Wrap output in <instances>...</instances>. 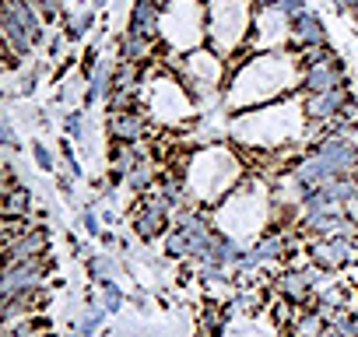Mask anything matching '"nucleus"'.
<instances>
[{
    "label": "nucleus",
    "mask_w": 358,
    "mask_h": 337,
    "mask_svg": "<svg viewBox=\"0 0 358 337\" xmlns=\"http://www.w3.org/2000/svg\"><path fill=\"white\" fill-rule=\"evenodd\" d=\"M120 57L127 64H144L151 57V39H144V36H137V32L127 29V36L120 39Z\"/></svg>",
    "instance_id": "2eb2a0df"
},
{
    "label": "nucleus",
    "mask_w": 358,
    "mask_h": 337,
    "mask_svg": "<svg viewBox=\"0 0 358 337\" xmlns=\"http://www.w3.org/2000/svg\"><path fill=\"white\" fill-rule=\"evenodd\" d=\"M281 253H285V243L278 236H271V239H264L260 246L250 250V264H260V260H271V257H281Z\"/></svg>",
    "instance_id": "6ab92c4d"
},
{
    "label": "nucleus",
    "mask_w": 358,
    "mask_h": 337,
    "mask_svg": "<svg viewBox=\"0 0 358 337\" xmlns=\"http://www.w3.org/2000/svg\"><path fill=\"white\" fill-rule=\"evenodd\" d=\"M81 225H85V232H88V236H99V232H102V229H99L95 211H85V215H81Z\"/></svg>",
    "instance_id": "c756f323"
},
{
    "label": "nucleus",
    "mask_w": 358,
    "mask_h": 337,
    "mask_svg": "<svg viewBox=\"0 0 358 337\" xmlns=\"http://www.w3.org/2000/svg\"><path fill=\"white\" fill-rule=\"evenodd\" d=\"M274 8H278V11H285L288 18H299L302 11H309V8H306V0H278Z\"/></svg>",
    "instance_id": "393cba45"
},
{
    "label": "nucleus",
    "mask_w": 358,
    "mask_h": 337,
    "mask_svg": "<svg viewBox=\"0 0 358 337\" xmlns=\"http://www.w3.org/2000/svg\"><path fill=\"white\" fill-rule=\"evenodd\" d=\"M92 25H95V8L71 15V18H67V39H71V43H81V39L88 36V29H92Z\"/></svg>",
    "instance_id": "f3484780"
},
{
    "label": "nucleus",
    "mask_w": 358,
    "mask_h": 337,
    "mask_svg": "<svg viewBox=\"0 0 358 337\" xmlns=\"http://www.w3.org/2000/svg\"><path fill=\"white\" fill-rule=\"evenodd\" d=\"M201 323H204V330H208V334H218V327H222V313H218V309H211V313H204V320H201Z\"/></svg>",
    "instance_id": "c85d7f7f"
},
{
    "label": "nucleus",
    "mask_w": 358,
    "mask_h": 337,
    "mask_svg": "<svg viewBox=\"0 0 358 337\" xmlns=\"http://www.w3.org/2000/svg\"><path fill=\"white\" fill-rule=\"evenodd\" d=\"M323 330V316H306L302 323H299V334L295 337H316Z\"/></svg>",
    "instance_id": "b1692460"
},
{
    "label": "nucleus",
    "mask_w": 358,
    "mask_h": 337,
    "mask_svg": "<svg viewBox=\"0 0 358 337\" xmlns=\"http://www.w3.org/2000/svg\"><path fill=\"white\" fill-rule=\"evenodd\" d=\"M32 155H36L39 168H53V155H50V148L43 141H32Z\"/></svg>",
    "instance_id": "a878e982"
},
{
    "label": "nucleus",
    "mask_w": 358,
    "mask_h": 337,
    "mask_svg": "<svg viewBox=\"0 0 358 337\" xmlns=\"http://www.w3.org/2000/svg\"><path fill=\"white\" fill-rule=\"evenodd\" d=\"M46 18L25 4V0H4V43H8V64L15 67L22 57L32 53V46L46 36Z\"/></svg>",
    "instance_id": "7ed1b4c3"
},
{
    "label": "nucleus",
    "mask_w": 358,
    "mask_h": 337,
    "mask_svg": "<svg viewBox=\"0 0 358 337\" xmlns=\"http://www.w3.org/2000/svg\"><path fill=\"white\" fill-rule=\"evenodd\" d=\"M316 260L323 264V267H341V264H348V260H355V246L341 236V239H330V243H320L316 250Z\"/></svg>",
    "instance_id": "4468645a"
},
{
    "label": "nucleus",
    "mask_w": 358,
    "mask_h": 337,
    "mask_svg": "<svg viewBox=\"0 0 358 337\" xmlns=\"http://www.w3.org/2000/svg\"><path fill=\"white\" fill-rule=\"evenodd\" d=\"M250 4L253 0H208V39L215 53L229 57L246 39Z\"/></svg>",
    "instance_id": "f03ea898"
},
{
    "label": "nucleus",
    "mask_w": 358,
    "mask_h": 337,
    "mask_svg": "<svg viewBox=\"0 0 358 337\" xmlns=\"http://www.w3.org/2000/svg\"><path fill=\"white\" fill-rule=\"evenodd\" d=\"M169 204L162 201V197H148L141 208H137V215H134V232L141 236V239H151V236H158L165 225H169Z\"/></svg>",
    "instance_id": "39448f33"
},
{
    "label": "nucleus",
    "mask_w": 358,
    "mask_h": 337,
    "mask_svg": "<svg viewBox=\"0 0 358 337\" xmlns=\"http://www.w3.org/2000/svg\"><path fill=\"white\" fill-rule=\"evenodd\" d=\"M25 4H32V8L46 18V22H53V18L60 15V0H25Z\"/></svg>",
    "instance_id": "5701e85b"
},
{
    "label": "nucleus",
    "mask_w": 358,
    "mask_h": 337,
    "mask_svg": "<svg viewBox=\"0 0 358 337\" xmlns=\"http://www.w3.org/2000/svg\"><path fill=\"white\" fill-rule=\"evenodd\" d=\"M348 92H344V85H337V88H330V92H320V95H306V102H302V113L309 116V120H330V116H337V113H344L348 109Z\"/></svg>",
    "instance_id": "0eeeda50"
},
{
    "label": "nucleus",
    "mask_w": 358,
    "mask_h": 337,
    "mask_svg": "<svg viewBox=\"0 0 358 337\" xmlns=\"http://www.w3.org/2000/svg\"><path fill=\"white\" fill-rule=\"evenodd\" d=\"M330 327H334V334H337V337H358V323H355L351 316H344V313L330 316Z\"/></svg>",
    "instance_id": "412c9836"
},
{
    "label": "nucleus",
    "mask_w": 358,
    "mask_h": 337,
    "mask_svg": "<svg viewBox=\"0 0 358 337\" xmlns=\"http://www.w3.org/2000/svg\"><path fill=\"white\" fill-rule=\"evenodd\" d=\"M64 43H67V36H57V39L50 43V57H53V60H60V57H64Z\"/></svg>",
    "instance_id": "7c9ffc66"
},
{
    "label": "nucleus",
    "mask_w": 358,
    "mask_h": 337,
    "mask_svg": "<svg viewBox=\"0 0 358 337\" xmlns=\"http://www.w3.org/2000/svg\"><path fill=\"white\" fill-rule=\"evenodd\" d=\"M43 285V264L39 260H25V264H8L4 274V299L25 292V288H39Z\"/></svg>",
    "instance_id": "1a4fd4ad"
},
{
    "label": "nucleus",
    "mask_w": 358,
    "mask_h": 337,
    "mask_svg": "<svg viewBox=\"0 0 358 337\" xmlns=\"http://www.w3.org/2000/svg\"><path fill=\"white\" fill-rule=\"evenodd\" d=\"M113 71H116V67H109V64H99V67L88 74L85 106H95V102H102V99H109V95H113Z\"/></svg>",
    "instance_id": "ddd939ff"
},
{
    "label": "nucleus",
    "mask_w": 358,
    "mask_h": 337,
    "mask_svg": "<svg viewBox=\"0 0 358 337\" xmlns=\"http://www.w3.org/2000/svg\"><path fill=\"white\" fill-rule=\"evenodd\" d=\"M302 85V60L288 53H264L243 64L232 78V92L225 95L229 106H246V102H267L278 99L281 92Z\"/></svg>",
    "instance_id": "f257e3e1"
},
{
    "label": "nucleus",
    "mask_w": 358,
    "mask_h": 337,
    "mask_svg": "<svg viewBox=\"0 0 358 337\" xmlns=\"http://www.w3.org/2000/svg\"><path fill=\"white\" fill-rule=\"evenodd\" d=\"M102 306H106V313H116L120 306H123V292L113 285V281H106V295H102Z\"/></svg>",
    "instance_id": "4be33fe9"
},
{
    "label": "nucleus",
    "mask_w": 358,
    "mask_h": 337,
    "mask_svg": "<svg viewBox=\"0 0 358 337\" xmlns=\"http://www.w3.org/2000/svg\"><path fill=\"white\" fill-rule=\"evenodd\" d=\"M316 155H320V158H327V162L337 168V173H348V168L358 162V148H355L344 134H330V137L316 148Z\"/></svg>",
    "instance_id": "9d476101"
},
{
    "label": "nucleus",
    "mask_w": 358,
    "mask_h": 337,
    "mask_svg": "<svg viewBox=\"0 0 358 337\" xmlns=\"http://www.w3.org/2000/svg\"><path fill=\"white\" fill-rule=\"evenodd\" d=\"M162 18H165V4H158V0H134L130 32H137L144 39H155L162 32Z\"/></svg>",
    "instance_id": "423d86ee"
},
{
    "label": "nucleus",
    "mask_w": 358,
    "mask_h": 337,
    "mask_svg": "<svg viewBox=\"0 0 358 337\" xmlns=\"http://www.w3.org/2000/svg\"><path fill=\"white\" fill-rule=\"evenodd\" d=\"M29 194L25 190H15L8 187V197H4V218H18V215H29Z\"/></svg>",
    "instance_id": "a211bd4d"
},
{
    "label": "nucleus",
    "mask_w": 358,
    "mask_h": 337,
    "mask_svg": "<svg viewBox=\"0 0 358 337\" xmlns=\"http://www.w3.org/2000/svg\"><path fill=\"white\" fill-rule=\"evenodd\" d=\"M0 141H4V148L11 151V148H18V137H15V127H11V120L4 116V123H0Z\"/></svg>",
    "instance_id": "bb28decb"
},
{
    "label": "nucleus",
    "mask_w": 358,
    "mask_h": 337,
    "mask_svg": "<svg viewBox=\"0 0 358 337\" xmlns=\"http://www.w3.org/2000/svg\"><path fill=\"white\" fill-rule=\"evenodd\" d=\"M64 127H67L74 137H81V130H85V113H71V116L64 120Z\"/></svg>",
    "instance_id": "cd10ccee"
},
{
    "label": "nucleus",
    "mask_w": 358,
    "mask_h": 337,
    "mask_svg": "<svg viewBox=\"0 0 358 337\" xmlns=\"http://www.w3.org/2000/svg\"><path fill=\"white\" fill-rule=\"evenodd\" d=\"M292 39L299 43V50L306 46H327V29L320 22L316 11H302L299 18H292Z\"/></svg>",
    "instance_id": "9b49d317"
},
{
    "label": "nucleus",
    "mask_w": 358,
    "mask_h": 337,
    "mask_svg": "<svg viewBox=\"0 0 358 337\" xmlns=\"http://www.w3.org/2000/svg\"><path fill=\"white\" fill-rule=\"evenodd\" d=\"M46 253V232L32 229L29 236H22L15 246H8V264H25V260H39Z\"/></svg>",
    "instance_id": "f8f14e48"
},
{
    "label": "nucleus",
    "mask_w": 358,
    "mask_h": 337,
    "mask_svg": "<svg viewBox=\"0 0 358 337\" xmlns=\"http://www.w3.org/2000/svg\"><path fill=\"white\" fill-rule=\"evenodd\" d=\"M316 285V274H288V278H281V292L288 295V299H306L309 295V288Z\"/></svg>",
    "instance_id": "dca6fc26"
},
{
    "label": "nucleus",
    "mask_w": 358,
    "mask_h": 337,
    "mask_svg": "<svg viewBox=\"0 0 358 337\" xmlns=\"http://www.w3.org/2000/svg\"><path fill=\"white\" fill-rule=\"evenodd\" d=\"M337 85H341V60L337 57L302 67V92L306 95H320V92H330Z\"/></svg>",
    "instance_id": "20e7f679"
},
{
    "label": "nucleus",
    "mask_w": 358,
    "mask_h": 337,
    "mask_svg": "<svg viewBox=\"0 0 358 337\" xmlns=\"http://www.w3.org/2000/svg\"><path fill=\"white\" fill-rule=\"evenodd\" d=\"M144 134V113L141 109H120L109 113V137L116 144H137Z\"/></svg>",
    "instance_id": "6e6552de"
},
{
    "label": "nucleus",
    "mask_w": 358,
    "mask_h": 337,
    "mask_svg": "<svg viewBox=\"0 0 358 337\" xmlns=\"http://www.w3.org/2000/svg\"><path fill=\"white\" fill-rule=\"evenodd\" d=\"M102 4H109V0H92V8H102Z\"/></svg>",
    "instance_id": "2f4dec72"
},
{
    "label": "nucleus",
    "mask_w": 358,
    "mask_h": 337,
    "mask_svg": "<svg viewBox=\"0 0 358 337\" xmlns=\"http://www.w3.org/2000/svg\"><path fill=\"white\" fill-rule=\"evenodd\" d=\"M148 183H151V165L148 162H137L130 173H127V187L130 190H148Z\"/></svg>",
    "instance_id": "aec40b11"
},
{
    "label": "nucleus",
    "mask_w": 358,
    "mask_h": 337,
    "mask_svg": "<svg viewBox=\"0 0 358 337\" xmlns=\"http://www.w3.org/2000/svg\"><path fill=\"white\" fill-rule=\"evenodd\" d=\"M158 4H165V8H169V4H172V0H158Z\"/></svg>",
    "instance_id": "473e14b6"
}]
</instances>
